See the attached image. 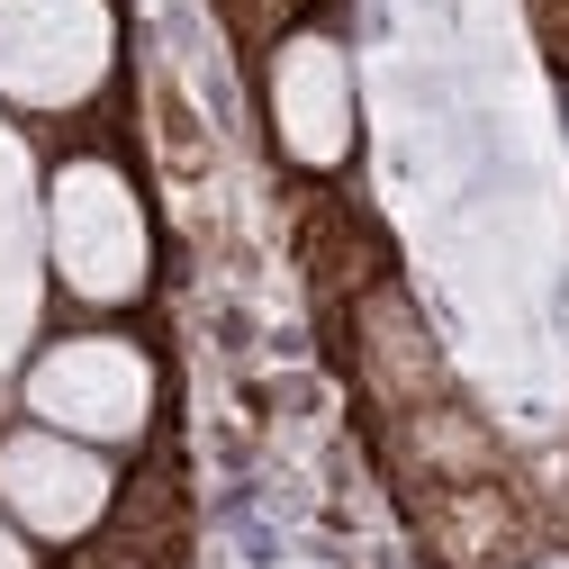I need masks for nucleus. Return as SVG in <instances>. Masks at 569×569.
Masks as SVG:
<instances>
[{"label":"nucleus","instance_id":"nucleus-1","mask_svg":"<svg viewBox=\"0 0 569 569\" xmlns=\"http://www.w3.org/2000/svg\"><path fill=\"white\" fill-rule=\"evenodd\" d=\"M109 73V0H0V100L73 109Z\"/></svg>","mask_w":569,"mask_h":569},{"label":"nucleus","instance_id":"nucleus-2","mask_svg":"<svg viewBox=\"0 0 569 569\" xmlns=\"http://www.w3.org/2000/svg\"><path fill=\"white\" fill-rule=\"evenodd\" d=\"M54 271L100 308L146 290V208L109 163H73L54 181Z\"/></svg>","mask_w":569,"mask_h":569},{"label":"nucleus","instance_id":"nucleus-3","mask_svg":"<svg viewBox=\"0 0 569 569\" xmlns=\"http://www.w3.org/2000/svg\"><path fill=\"white\" fill-rule=\"evenodd\" d=\"M28 407L54 425V435L127 443L136 425L154 416V371H146V352L118 343V335H73V343H54L28 371Z\"/></svg>","mask_w":569,"mask_h":569},{"label":"nucleus","instance_id":"nucleus-4","mask_svg":"<svg viewBox=\"0 0 569 569\" xmlns=\"http://www.w3.org/2000/svg\"><path fill=\"white\" fill-rule=\"evenodd\" d=\"M0 507L46 542L91 533L100 507H109V461L82 452L73 435H10L0 443Z\"/></svg>","mask_w":569,"mask_h":569},{"label":"nucleus","instance_id":"nucleus-5","mask_svg":"<svg viewBox=\"0 0 569 569\" xmlns=\"http://www.w3.org/2000/svg\"><path fill=\"white\" fill-rule=\"evenodd\" d=\"M271 109H280V146L299 163H343L352 146V73L335 37H290L271 73Z\"/></svg>","mask_w":569,"mask_h":569},{"label":"nucleus","instance_id":"nucleus-6","mask_svg":"<svg viewBox=\"0 0 569 569\" xmlns=\"http://www.w3.org/2000/svg\"><path fill=\"white\" fill-rule=\"evenodd\" d=\"M0 569H28V542H19L10 525H0Z\"/></svg>","mask_w":569,"mask_h":569},{"label":"nucleus","instance_id":"nucleus-7","mask_svg":"<svg viewBox=\"0 0 569 569\" xmlns=\"http://www.w3.org/2000/svg\"><path fill=\"white\" fill-rule=\"evenodd\" d=\"M542 569H569V560H542Z\"/></svg>","mask_w":569,"mask_h":569}]
</instances>
